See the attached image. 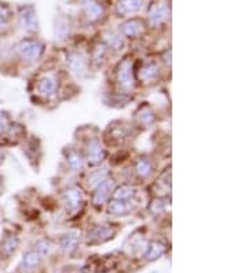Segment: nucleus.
I'll return each mask as SVG.
<instances>
[{
    "label": "nucleus",
    "instance_id": "39448f33",
    "mask_svg": "<svg viewBox=\"0 0 248 273\" xmlns=\"http://www.w3.org/2000/svg\"><path fill=\"white\" fill-rule=\"evenodd\" d=\"M18 24L19 27L28 32H33L37 29V17L33 7H24L18 15Z\"/></svg>",
    "mask_w": 248,
    "mask_h": 273
},
{
    "label": "nucleus",
    "instance_id": "4be33fe9",
    "mask_svg": "<svg viewBox=\"0 0 248 273\" xmlns=\"http://www.w3.org/2000/svg\"><path fill=\"white\" fill-rule=\"evenodd\" d=\"M71 32V24L65 20V18H58L55 22V27H54V35L55 39H65Z\"/></svg>",
    "mask_w": 248,
    "mask_h": 273
},
{
    "label": "nucleus",
    "instance_id": "a211bd4d",
    "mask_svg": "<svg viewBox=\"0 0 248 273\" xmlns=\"http://www.w3.org/2000/svg\"><path fill=\"white\" fill-rule=\"evenodd\" d=\"M18 244H19V242H18L17 236H15V235H9V236H6L5 240L2 242L0 252L5 257L13 256L14 252L17 251Z\"/></svg>",
    "mask_w": 248,
    "mask_h": 273
},
{
    "label": "nucleus",
    "instance_id": "f257e3e1",
    "mask_svg": "<svg viewBox=\"0 0 248 273\" xmlns=\"http://www.w3.org/2000/svg\"><path fill=\"white\" fill-rule=\"evenodd\" d=\"M45 51V46L39 40L24 39L17 46V53L24 61L35 62L37 61Z\"/></svg>",
    "mask_w": 248,
    "mask_h": 273
},
{
    "label": "nucleus",
    "instance_id": "cd10ccee",
    "mask_svg": "<svg viewBox=\"0 0 248 273\" xmlns=\"http://www.w3.org/2000/svg\"><path fill=\"white\" fill-rule=\"evenodd\" d=\"M11 18V11L5 3H0V28H5Z\"/></svg>",
    "mask_w": 248,
    "mask_h": 273
},
{
    "label": "nucleus",
    "instance_id": "f03ea898",
    "mask_svg": "<svg viewBox=\"0 0 248 273\" xmlns=\"http://www.w3.org/2000/svg\"><path fill=\"white\" fill-rule=\"evenodd\" d=\"M116 79L124 90H130L134 87V65L131 60H124L120 64L116 72Z\"/></svg>",
    "mask_w": 248,
    "mask_h": 273
},
{
    "label": "nucleus",
    "instance_id": "9b49d317",
    "mask_svg": "<svg viewBox=\"0 0 248 273\" xmlns=\"http://www.w3.org/2000/svg\"><path fill=\"white\" fill-rule=\"evenodd\" d=\"M64 202L67 204V208L69 211H76L79 210L80 206L83 204V193L77 188H69L64 193Z\"/></svg>",
    "mask_w": 248,
    "mask_h": 273
},
{
    "label": "nucleus",
    "instance_id": "4468645a",
    "mask_svg": "<svg viewBox=\"0 0 248 273\" xmlns=\"http://www.w3.org/2000/svg\"><path fill=\"white\" fill-rule=\"evenodd\" d=\"M113 229L107 225H98L89 233V242L91 243H101L105 242L108 239L112 238Z\"/></svg>",
    "mask_w": 248,
    "mask_h": 273
},
{
    "label": "nucleus",
    "instance_id": "393cba45",
    "mask_svg": "<svg viewBox=\"0 0 248 273\" xmlns=\"http://www.w3.org/2000/svg\"><path fill=\"white\" fill-rule=\"evenodd\" d=\"M67 160L69 167H71L73 171H79V170L83 168V159H81V156H80L76 150H72V152L68 153Z\"/></svg>",
    "mask_w": 248,
    "mask_h": 273
},
{
    "label": "nucleus",
    "instance_id": "a878e982",
    "mask_svg": "<svg viewBox=\"0 0 248 273\" xmlns=\"http://www.w3.org/2000/svg\"><path fill=\"white\" fill-rule=\"evenodd\" d=\"M107 53H108L107 46H105V44H98L97 47H95V50H94V55H93L94 64L99 65V64H102V62L105 61Z\"/></svg>",
    "mask_w": 248,
    "mask_h": 273
},
{
    "label": "nucleus",
    "instance_id": "f8f14e48",
    "mask_svg": "<svg viewBox=\"0 0 248 273\" xmlns=\"http://www.w3.org/2000/svg\"><path fill=\"white\" fill-rule=\"evenodd\" d=\"M37 91H39L40 95L47 98L55 95V93H57V79L51 75L43 76L39 80V84H37Z\"/></svg>",
    "mask_w": 248,
    "mask_h": 273
},
{
    "label": "nucleus",
    "instance_id": "dca6fc26",
    "mask_svg": "<svg viewBox=\"0 0 248 273\" xmlns=\"http://www.w3.org/2000/svg\"><path fill=\"white\" fill-rule=\"evenodd\" d=\"M159 75V65L155 62H149L147 65H143L139 71V79L145 83H151Z\"/></svg>",
    "mask_w": 248,
    "mask_h": 273
},
{
    "label": "nucleus",
    "instance_id": "5701e85b",
    "mask_svg": "<svg viewBox=\"0 0 248 273\" xmlns=\"http://www.w3.org/2000/svg\"><path fill=\"white\" fill-rule=\"evenodd\" d=\"M134 196H135V189L129 185L119 186L113 193V199L121 200V202H130V200H133Z\"/></svg>",
    "mask_w": 248,
    "mask_h": 273
},
{
    "label": "nucleus",
    "instance_id": "473e14b6",
    "mask_svg": "<svg viewBox=\"0 0 248 273\" xmlns=\"http://www.w3.org/2000/svg\"><path fill=\"white\" fill-rule=\"evenodd\" d=\"M2 162H3V152L0 150V163H2Z\"/></svg>",
    "mask_w": 248,
    "mask_h": 273
},
{
    "label": "nucleus",
    "instance_id": "0eeeda50",
    "mask_svg": "<svg viewBox=\"0 0 248 273\" xmlns=\"http://www.w3.org/2000/svg\"><path fill=\"white\" fill-rule=\"evenodd\" d=\"M105 158V150L102 148L101 142L97 138L90 140V142L87 144V160L90 164H99Z\"/></svg>",
    "mask_w": 248,
    "mask_h": 273
},
{
    "label": "nucleus",
    "instance_id": "6e6552de",
    "mask_svg": "<svg viewBox=\"0 0 248 273\" xmlns=\"http://www.w3.org/2000/svg\"><path fill=\"white\" fill-rule=\"evenodd\" d=\"M145 31V24L141 21V20H129V21L123 22L121 25H120V32H121V35L127 36V37H138V36H141Z\"/></svg>",
    "mask_w": 248,
    "mask_h": 273
},
{
    "label": "nucleus",
    "instance_id": "412c9836",
    "mask_svg": "<svg viewBox=\"0 0 248 273\" xmlns=\"http://www.w3.org/2000/svg\"><path fill=\"white\" fill-rule=\"evenodd\" d=\"M104 40H105V43H107L111 49L115 50L123 49L124 46L123 35H120L117 32H107V33L104 35Z\"/></svg>",
    "mask_w": 248,
    "mask_h": 273
},
{
    "label": "nucleus",
    "instance_id": "ddd939ff",
    "mask_svg": "<svg viewBox=\"0 0 248 273\" xmlns=\"http://www.w3.org/2000/svg\"><path fill=\"white\" fill-rule=\"evenodd\" d=\"M42 262V254L35 251H28L25 256H24L23 261H21V264H19V270H23V272H32V270H35L37 266Z\"/></svg>",
    "mask_w": 248,
    "mask_h": 273
},
{
    "label": "nucleus",
    "instance_id": "20e7f679",
    "mask_svg": "<svg viewBox=\"0 0 248 273\" xmlns=\"http://www.w3.org/2000/svg\"><path fill=\"white\" fill-rule=\"evenodd\" d=\"M67 62L72 73H75L77 77H85L87 75L89 65H87V61H86L83 55H80L79 53H71L68 55Z\"/></svg>",
    "mask_w": 248,
    "mask_h": 273
},
{
    "label": "nucleus",
    "instance_id": "2eb2a0df",
    "mask_svg": "<svg viewBox=\"0 0 248 273\" xmlns=\"http://www.w3.org/2000/svg\"><path fill=\"white\" fill-rule=\"evenodd\" d=\"M134 207L133 200L130 202H121V200H112L108 206V212L112 216H124V214H129Z\"/></svg>",
    "mask_w": 248,
    "mask_h": 273
},
{
    "label": "nucleus",
    "instance_id": "c756f323",
    "mask_svg": "<svg viewBox=\"0 0 248 273\" xmlns=\"http://www.w3.org/2000/svg\"><path fill=\"white\" fill-rule=\"evenodd\" d=\"M50 251H51V244H50V242H47V240H40V242L37 243V252H40L42 256H43V254H49Z\"/></svg>",
    "mask_w": 248,
    "mask_h": 273
},
{
    "label": "nucleus",
    "instance_id": "6ab92c4d",
    "mask_svg": "<svg viewBox=\"0 0 248 273\" xmlns=\"http://www.w3.org/2000/svg\"><path fill=\"white\" fill-rule=\"evenodd\" d=\"M164 251H166V246H164L163 243L152 242L148 244L143 256H145V258H147L148 261H155L163 256Z\"/></svg>",
    "mask_w": 248,
    "mask_h": 273
},
{
    "label": "nucleus",
    "instance_id": "aec40b11",
    "mask_svg": "<svg viewBox=\"0 0 248 273\" xmlns=\"http://www.w3.org/2000/svg\"><path fill=\"white\" fill-rule=\"evenodd\" d=\"M135 172L141 178H148L153 172V164L148 158H139L135 163Z\"/></svg>",
    "mask_w": 248,
    "mask_h": 273
},
{
    "label": "nucleus",
    "instance_id": "9d476101",
    "mask_svg": "<svg viewBox=\"0 0 248 273\" xmlns=\"http://www.w3.org/2000/svg\"><path fill=\"white\" fill-rule=\"evenodd\" d=\"M143 7V0H119L116 5V13L119 17L138 13Z\"/></svg>",
    "mask_w": 248,
    "mask_h": 273
},
{
    "label": "nucleus",
    "instance_id": "2f4dec72",
    "mask_svg": "<svg viewBox=\"0 0 248 273\" xmlns=\"http://www.w3.org/2000/svg\"><path fill=\"white\" fill-rule=\"evenodd\" d=\"M170 58H171V51H167V53H166V57H164V62H166V64H171V60H170Z\"/></svg>",
    "mask_w": 248,
    "mask_h": 273
},
{
    "label": "nucleus",
    "instance_id": "72a5a7b5",
    "mask_svg": "<svg viewBox=\"0 0 248 273\" xmlns=\"http://www.w3.org/2000/svg\"><path fill=\"white\" fill-rule=\"evenodd\" d=\"M2 189H3V185H2V182H0V194H2Z\"/></svg>",
    "mask_w": 248,
    "mask_h": 273
},
{
    "label": "nucleus",
    "instance_id": "1a4fd4ad",
    "mask_svg": "<svg viewBox=\"0 0 248 273\" xmlns=\"http://www.w3.org/2000/svg\"><path fill=\"white\" fill-rule=\"evenodd\" d=\"M81 9H83V13H85L86 18H87L90 22H95L104 17V9H102V6L99 5L98 2H95V0H83Z\"/></svg>",
    "mask_w": 248,
    "mask_h": 273
},
{
    "label": "nucleus",
    "instance_id": "b1692460",
    "mask_svg": "<svg viewBox=\"0 0 248 273\" xmlns=\"http://www.w3.org/2000/svg\"><path fill=\"white\" fill-rule=\"evenodd\" d=\"M109 177V171L107 168H99V170H95L90 174L89 177V186L90 188H97L99 184H102L104 181L108 180Z\"/></svg>",
    "mask_w": 248,
    "mask_h": 273
},
{
    "label": "nucleus",
    "instance_id": "7ed1b4c3",
    "mask_svg": "<svg viewBox=\"0 0 248 273\" xmlns=\"http://www.w3.org/2000/svg\"><path fill=\"white\" fill-rule=\"evenodd\" d=\"M115 189V181L113 180H105L102 184L95 188V192L93 193V203L95 206H102L104 203H107V200L111 198V194L113 193Z\"/></svg>",
    "mask_w": 248,
    "mask_h": 273
},
{
    "label": "nucleus",
    "instance_id": "7c9ffc66",
    "mask_svg": "<svg viewBox=\"0 0 248 273\" xmlns=\"http://www.w3.org/2000/svg\"><path fill=\"white\" fill-rule=\"evenodd\" d=\"M7 126H9V120H7V116L5 113H0V135L7 130Z\"/></svg>",
    "mask_w": 248,
    "mask_h": 273
},
{
    "label": "nucleus",
    "instance_id": "423d86ee",
    "mask_svg": "<svg viewBox=\"0 0 248 273\" xmlns=\"http://www.w3.org/2000/svg\"><path fill=\"white\" fill-rule=\"evenodd\" d=\"M170 18V7L166 3H160V5L153 6L149 11V24L152 27H160L163 22H166Z\"/></svg>",
    "mask_w": 248,
    "mask_h": 273
},
{
    "label": "nucleus",
    "instance_id": "f3484780",
    "mask_svg": "<svg viewBox=\"0 0 248 273\" xmlns=\"http://www.w3.org/2000/svg\"><path fill=\"white\" fill-rule=\"evenodd\" d=\"M79 235L75 233V232H72V233H67L64 235L61 239V242H59V246H61L62 251L65 252H73L79 246Z\"/></svg>",
    "mask_w": 248,
    "mask_h": 273
},
{
    "label": "nucleus",
    "instance_id": "bb28decb",
    "mask_svg": "<svg viewBox=\"0 0 248 273\" xmlns=\"http://www.w3.org/2000/svg\"><path fill=\"white\" fill-rule=\"evenodd\" d=\"M138 120L143 124H149L155 120V116H153V112H152L149 108H142L137 115Z\"/></svg>",
    "mask_w": 248,
    "mask_h": 273
},
{
    "label": "nucleus",
    "instance_id": "c85d7f7f",
    "mask_svg": "<svg viewBox=\"0 0 248 273\" xmlns=\"http://www.w3.org/2000/svg\"><path fill=\"white\" fill-rule=\"evenodd\" d=\"M166 210V203L161 199H155V200H152L151 206H149V211L152 214H161V212Z\"/></svg>",
    "mask_w": 248,
    "mask_h": 273
}]
</instances>
